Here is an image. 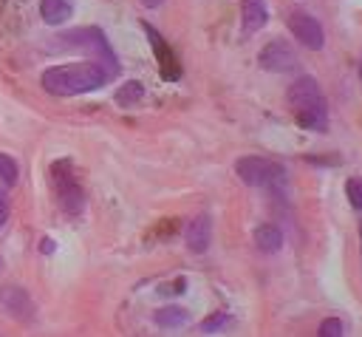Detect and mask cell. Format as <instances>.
<instances>
[{"mask_svg":"<svg viewBox=\"0 0 362 337\" xmlns=\"http://www.w3.org/2000/svg\"><path fill=\"white\" fill-rule=\"evenodd\" d=\"M209 241H212V218L209 215H195L184 229L187 249L195 252V255H204L209 249Z\"/></svg>","mask_w":362,"mask_h":337,"instance_id":"10","label":"cell"},{"mask_svg":"<svg viewBox=\"0 0 362 337\" xmlns=\"http://www.w3.org/2000/svg\"><path fill=\"white\" fill-rule=\"evenodd\" d=\"M0 309L20 320V323H31L34 320V300L28 297V292L23 286H0Z\"/></svg>","mask_w":362,"mask_h":337,"instance_id":"8","label":"cell"},{"mask_svg":"<svg viewBox=\"0 0 362 337\" xmlns=\"http://www.w3.org/2000/svg\"><path fill=\"white\" fill-rule=\"evenodd\" d=\"M110 79V74L99 62H68V65H54L42 74V88L51 96H79L88 91L102 88Z\"/></svg>","mask_w":362,"mask_h":337,"instance_id":"1","label":"cell"},{"mask_svg":"<svg viewBox=\"0 0 362 337\" xmlns=\"http://www.w3.org/2000/svg\"><path fill=\"white\" fill-rule=\"evenodd\" d=\"M141 96H144V85L136 82V79H127V82L119 85V91H116V105L130 108V105H136Z\"/></svg>","mask_w":362,"mask_h":337,"instance_id":"15","label":"cell"},{"mask_svg":"<svg viewBox=\"0 0 362 337\" xmlns=\"http://www.w3.org/2000/svg\"><path fill=\"white\" fill-rule=\"evenodd\" d=\"M257 62L263 71H272V74H291L297 68V54L294 48L286 42V40H272L260 48L257 54Z\"/></svg>","mask_w":362,"mask_h":337,"instance_id":"7","label":"cell"},{"mask_svg":"<svg viewBox=\"0 0 362 337\" xmlns=\"http://www.w3.org/2000/svg\"><path fill=\"white\" fill-rule=\"evenodd\" d=\"M40 14L48 25H59L74 14V0H40Z\"/></svg>","mask_w":362,"mask_h":337,"instance_id":"13","label":"cell"},{"mask_svg":"<svg viewBox=\"0 0 362 337\" xmlns=\"http://www.w3.org/2000/svg\"><path fill=\"white\" fill-rule=\"evenodd\" d=\"M141 28H144V34H147V40H150V48H153L156 59H158V71H161V76L170 79V82L178 79V76H181V65H178L175 51L164 42V37H161L150 23H141Z\"/></svg>","mask_w":362,"mask_h":337,"instance_id":"9","label":"cell"},{"mask_svg":"<svg viewBox=\"0 0 362 337\" xmlns=\"http://www.w3.org/2000/svg\"><path fill=\"white\" fill-rule=\"evenodd\" d=\"M252 241H255V249L263 252V255H277V252L283 249V232H280V227H274V224H260V227L255 229Z\"/></svg>","mask_w":362,"mask_h":337,"instance_id":"12","label":"cell"},{"mask_svg":"<svg viewBox=\"0 0 362 337\" xmlns=\"http://www.w3.org/2000/svg\"><path fill=\"white\" fill-rule=\"evenodd\" d=\"M235 173L243 184L260 190H280L286 184V170L263 156H240L235 161Z\"/></svg>","mask_w":362,"mask_h":337,"instance_id":"5","label":"cell"},{"mask_svg":"<svg viewBox=\"0 0 362 337\" xmlns=\"http://www.w3.org/2000/svg\"><path fill=\"white\" fill-rule=\"evenodd\" d=\"M286 25H288V31L294 34V40L300 45H305L311 51H320L325 45V31H322V25H320L317 17H311L305 11H291L286 17Z\"/></svg>","mask_w":362,"mask_h":337,"instance_id":"6","label":"cell"},{"mask_svg":"<svg viewBox=\"0 0 362 337\" xmlns=\"http://www.w3.org/2000/svg\"><path fill=\"white\" fill-rule=\"evenodd\" d=\"M359 76H362V68H359Z\"/></svg>","mask_w":362,"mask_h":337,"instance_id":"23","label":"cell"},{"mask_svg":"<svg viewBox=\"0 0 362 337\" xmlns=\"http://www.w3.org/2000/svg\"><path fill=\"white\" fill-rule=\"evenodd\" d=\"M40 249H42L45 255H48V252H54V241H51V238H42V246H40Z\"/></svg>","mask_w":362,"mask_h":337,"instance_id":"21","label":"cell"},{"mask_svg":"<svg viewBox=\"0 0 362 337\" xmlns=\"http://www.w3.org/2000/svg\"><path fill=\"white\" fill-rule=\"evenodd\" d=\"M317 334H320V337H342V334H345V323H342L339 317H325V320L320 323Z\"/></svg>","mask_w":362,"mask_h":337,"instance_id":"17","label":"cell"},{"mask_svg":"<svg viewBox=\"0 0 362 337\" xmlns=\"http://www.w3.org/2000/svg\"><path fill=\"white\" fill-rule=\"evenodd\" d=\"M345 195H348L351 207L362 212V178H359V176H351V178L345 181Z\"/></svg>","mask_w":362,"mask_h":337,"instance_id":"16","label":"cell"},{"mask_svg":"<svg viewBox=\"0 0 362 337\" xmlns=\"http://www.w3.org/2000/svg\"><path fill=\"white\" fill-rule=\"evenodd\" d=\"M48 181H51V187H54V195H57L59 210H62L65 215H71V218L82 215V210H85V190H82V184L76 181L74 167H71L68 159H59V161H54V164L48 167Z\"/></svg>","mask_w":362,"mask_h":337,"instance_id":"4","label":"cell"},{"mask_svg":"<svg viewBox=\"0 0 362 337\" xmlns=\"http://www.w3.org/2000/svg\"><path fill=\"white\" fill-rule=\"evenodd\" d=\"M164 0H141V6H147V8H158Z\"/></svg>","mask_w":362,"mask_h":337,"instance_id":"22","label":"cell"},{"mask_svg":"<svg viewBox=\"0 0 362 337\" xmlns=\"http://www.w3.org/2000/svg\"><path fill=\"white\" fill-rule=\"evenodd\" d=\"M8 221V195H6V190L0 187V227Z\"/></svg>","mask_w":362,"mask_h":337,"instance_id":"20","label":"cell"},{"mask_svg":"<svg viewBox=\"0 0 362 337\" xmlns=\"http://www.w3.org/2000/svg\"><path fill=\"white\" fill-rule=\"evenodd\" d=\"M187 320H189V314H187V309H181V306H164V309L156 312V323H158L161 329H178V326H184Z\"/></svg>","mask_w":362,"mask_h":337,"instance_id":"14","label":"cell"},{"mask_svg":"<svg viewBox=\"0 0 362 337\" xmlns=\"http://www.w3.org/2000/svg\"><path fill=\"white\" fill-rule=\"evenodd\" d=\"M0 263H3V261H0Z\"/></svg>","mask_w":362,"mask_h":337,"instance_id":"24","label":"cell"},{"mask_svg":"<svg viewBox=\"0 0 362 337\" xmlns=\"http://www.w3.org/2000/svg\"><path fill=\"white\" fill-rule=\"evenodd\" d=\"M286 102H288L294 119L300 122V127L314 130V133L328 130V102L314 76H308V74L297 76L286 91Z\"/></svg>","mask_w":362,"mask_h":337,"instance_id":"2","label":"cell"},{"mask_svg":"<svg viewBox=\"0 0 362 337\" xmlns=\"http://www.w3.org/2000/svg\"><path fill=\"white\" fill-rule=\"evenodd\" d=\"M0 178H3L6 187H11L17 181V161L6 153H0Z\"/></svg>","mask_w":362,"mask_h":337,"instance_id":"18","label":"cell"},{"mask_svg":"<svg viewBox=\"0 0 362 337\" xmlns=\"http://www.w3.org/2000/svg\"><path fill=\"white\" fill-rule=\"evenodd\" d=\"M62 45L85 51L93 62H99V65L110 74V79L119 74V59H116V54H113V48H110V42H107V37H105V31H102V28L85 25V28L65 31V34H62Z\"/></svg>","mask_w":362,"mask_h":337,"instance_id":"3","label":"cell"},{"mask_svg":"<svg viewBox=\"0 0 362 337\" xmlns=\"http://www.w3.org/2000/svg\"><path fill=\"white\" fill-rule=\"evenodd\" d=\"M226 323H229V314H226V312H215L212 317H206V320L201 323V331H204V334H212V331H218V329L226 326Z\"/></svg>","mask_w":362,"mask_h":337,"instance_id":"19","label":"cell"},{"mask_svg":"<svg viewBox=\"0 0 362 337\" xmlns=\"http://www.w3.org/2000/svg\"><path fill=\"white\" fill-rule=\"evenodd\" d=\"M269 23L266 0H240V28L243 34H257Z\"/></svg>","mask_w":362,"mask_h":337,"instance_id":"11","label":"cell"}]
</instances>
